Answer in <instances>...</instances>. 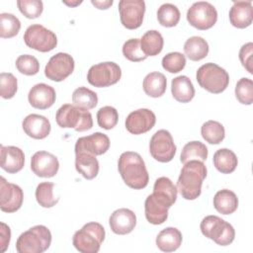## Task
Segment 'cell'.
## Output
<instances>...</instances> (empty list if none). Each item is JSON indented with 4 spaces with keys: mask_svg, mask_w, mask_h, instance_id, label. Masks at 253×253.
Returning a JSON list of instances; mask_svg holds the SVG:
<instances>
[{
    "mask_svg": "<svg viewBox=\"0 0 253 253\" xmlns=\"http://www.w3.org/2000/svg\"><path fill=\"white\" fill-rule=\"evenodd\" d=\"M18 89L17 78L10 72L0 74V95L3 99H11L16 95Z\"/></svg>",
    "mask_w": 253,
    "mask_h": 253,
    "instance_id": "f6af8a7d",
    "label": "cell"
},
{
    "mask_svg": "<svg viewBox=\"0 0 253 253\" xmlns=\"http://www.w3.org/2000/svg\"><path fill=\"white\" fill-rule=\"evenodd\" d=\"M119 13L123 26L128 30H135L142 24L145 2L143 0H121Z\"/></svg>",
    "mask_w": 253,
    "mask_h": 253,
    "instance_id": "7c38bea8",
    "label": "cell"
},
{
    "mask_svg": "<svg viewBox=\"0 0 253 253\" xmlns=\"http://www.w3.org/2000/svg\"><path fill=\"white\" fill-rule=\"evenodd\" d=\"M186 65V57L183 53L173 51L167 53L162 58V67L170 73H178L184 69Z\"/></svg>",
    "mask_w": 253,
    "mask_h": 253,
    "instance_id": "7bdbcfd3",
    "label": "cell"
},
{
    "mask_svg": "<svg viewBox=\"0 0 253 253\" xmlns=\"http://www.w3.org/2000/svg\"><path fill=\"white\" fill-rule=\"evenodd\" d=\"M121 77V67L113 61H105L92 65L87 73L88 82L98 88L112 86L118 83Z\"/></svg>",
    "mask_w": 253,
    "mask_h": 253,
    "instance_id": "9c48e42d",
    "label": "cell"
},
{
    "mask_svg": "<svg viewBox=\"0 0 253 253\" xmlns=\"http://www.w3.org/2000/svg\"><path fill=\"white\" fill-rule=\"evenodd\" d=\"M213 207L221 214H231L238 208V198L234 192L222 189L214 195Z\"/></svg>",
    "mask_w": 253,
    "mask_h": 253,
    "instance_id": "f1b7e54d",
    "label": "cell"
},
{
    "mask_svg": "<svg viewBox=\"0 0 253 253\" xmlns=\"http://www.w3.org/2000/svg\"><path fill=\"white\" fill-rule=\"evenodd\" d=\"M109 224L114 233L119 235L128 234L136 225V215L131 210L122 208L113 211L109 218Z\"/></svg>",
    "mask_w": 253,
    "mask_h": 253,
    "instance_id": "ac0fdd59",
    "label": "cell"
},
{
    "mask_svg": "<svg viewBox=\"0 0 253 253\" xmlns=\"http://www.w3.org/2000/svg\"><path fill=\"white\" fill-rule=\"evenodd\" d=\"M16 68L22 74L32 76L40 71L39 60L31 54H22L16 59Z\"/></svg>",
    "mask_w": 253,
    "mask_h": 253,
    "instance_id": "b9f144b4",
    "label": "cell"
},
{
    "mask_svg": "<svg viewBox=\"0 0 253 253\" xmlns=\"http://www.w3.org/2000/svg\"><path fill=\"white\" fill-rule=\"evenodd\" d=\"M209 150L206 144L201 141H190L186 143L182 149L180 155V161L185 164L190 160H200L205 161L208 158Z\"/></svg>",
    "mask_w": 253,
    "mask_h": 253,
    "instance_id": "d6a6232c",
    "label": "cell"
},
{
    "mask_svg": "<svg viewBox=\"0 0 253 253\" xmlns=\"http://www.w3.org/2000/svg\"><path fill=\"white\" fill-rule=\"evenodd\" d=\"M64 4L68 5V6H76V5H79L82 3V1H76V2H67V1H62Z\"/></svg>",
    "mask_w": 253,
    "mask_h": 253,
    "instance_id": "681fc988",
    "label": "cell"
},
{
    "mask_svg": "<svg viewBox=\"0 0 253 253\" xmlns=\"http://www.w3.org/2000/svg\"><path fill=\"white\" fill-rule=\"evenodd\" d=\"M75 168L85 179L92 180L99 173V161L93 154L78 151L75 152Z\"/></svg>",
    "mask_w": 253,
    "mask_h": 253,
    "instance_id": "cb8c5ba5",
    "label": "cell"
},
{
    "mask_svg": "<svg viewBox=\"0 0 253 253\" xmlns=\"http://www.w3.org/2000/svg\"><path fill=\"white\" fill-rule=\"evenodd\" d=\"M171 93L173 98L180 103H189L195 96V88L186 75H180L171 81Z\"/></svg>",
    "mask_w": 253,
    "mask_h": 253,
    "instance_id": "d4e9b609",
    "label": "cell"
},
{
    "mask_svg": "<svg viewBox=\"0 0 253 253\" xmlns=\"http://www.w3.org/2000/svg\"><path fill=\"white\" fill-rule=\"evenodd\" d=\"M230 24L238 29H245L252 24L253 7L251 1H233L229 10Z\"/></svg>",
    "mask_w": 253,
    "mask_h": 253,
    "instance_id": "44dd1931",
    "label": "cell"
},
{
    "mask_svg": "<svg viewBox=\"0 0 253 253\" xmlns=\"http://www.w3.org/2000/svg\"><path fill=\"white\" fill-rule=\"evenodd\" d=\"M204 236L213 240L217 245L227 246L235 237L233 226L217 215H207L200 224Z\"/></svg>",
    "mask_w": 253,
    "mask_h": 253,
    "instance_id": "52a82bcc",
    "label": "cell"
},
{
    "mask_svg": "<svg viewBox=\"0 0 253 253\" xmlns=\"http://www.w3.org/2000/svg\"><path fill=\"white\" fill-rule=\"evenodd\" d=\"M199 85L212 94L223 92L229 83V75L219 65L208 62L203 64L196 74Z\"/></svg>",
    "mask_w": 253,
    "mask_h": 253,
    "instance_id": "8992f818",
    "label": "cell"
},
{
    "mask_svg": "<svg viewBox=\"0 0 253 253\" xmlns=\"http://www.w3.org/2000/svg\"><path fill=\"white\" fill-rule=\"evenodd\" d=\"M23 129L25 133L35 139H43L45 138L51 129L49 121L38 114L28 115L22 123Z\"/></svg>",
    "mask_w": 253,
    "mask_h": 253,
    "instance_id": "ffe728a7",
    "label": "cell"
},
{
    "mask_svg": "<svg viewBox=\"0 0 253 253\" xmlns=\"http://www.w3.org/2000/svg\"><path fill=\"white\" fill-rule=\"evenodd\" d=\"M10 239H11L10 227L6 223L1 222V228H0V252L1 253L7 250L10 243Z\"/></svg>",
    "mask_w": 253,
    "mask_h": 253,
    "instance_id": "7dc6e473",
    "label": "cell"
},
{
    "mask_svg": "<svg viewBox=\"0 0 253 253\" xmlns=\"http://www.w3.org/2000/svg\"><path fill=\"white\" fill-rule=\"evenodd\" d=\"M142 87L144 93L152 98L161 97L167 87V79L165 75L161 72H150L148 73L142 82Z\"/></svg>",
    "mask_w": 253,
    "mask_h": 253,
    "instance_id": "83f0119b",
    "label": "cell"
},
{
    "mask_svg": "<svg viewBox=\"0 0 253 253\" xmlns=\"http://www.w3.org/2000/svg\"><path fill=\"white\" fill-rule=\"evenodd\" d=\"M25 164L24 151L13 145H1V168L10 174L21 171Z\"/></svg>",
    "mask_w": 253,
    "mask_h": 253,
    "instance_id": "7402d4cb",
    "label": "cell"
},
{
    "mask_svg": "<svg viewBox=\"0 0 253 253\" xmlns=\"http://www.w3.org/2000/svg\"><path fill=\"white\" fill-rule=\"evenodd\" d=\"M105 228L99 222H88L72 238L73 246L81 253H97L105 239Z\"/></svg>",
    "mask_w": 253,
    "mask_h": 253,
    "instance_id": "277c9868",
    "label": "cell"
},
{
    "mask_svg": "<svg viewBox=\"0 0 253 253\" xmlns=\"http://www.w3.org/2000/svg\"><path fill=\"white\" fill-rule=\"evenodd\" d=\"M118 169L122 179L129 188L140 190L148 185L149 175L142 157L137 152L122 153L118 161Z\"/></svg>",
    "mask_w": 253,
    "mask_h": 253,
    "instance_id": "6da1fadb",
    "label": "cell"
},
{
    "mask_svg": "<svg viewBox=\"0 0 253 253\" xmlns=\"http://www.w3.org/2000/svg\"><path fill=\"white\" fill-rule=\"evenodd\" d=\"M56 99L55 90L53 87L45 84L39 83L31 88L28 94V100L32 107L40 110L50 108Z\"/></svg>",
    "mask_w": 253,
    "mask_h": 253,
    "instance_id": "d6986e66",
    "label": "cell"
},
{
    "mask_svg": "<svg viewBox=\"0 0 253 253\" xmlns=\"http://www.w3.org/2000/svg\"><path fill=\"white\" fill-rule=\"evenodd\" d=\"M72 103L82 110L89 111L97 106L98 96L97 93L87 87H78L72 93Z\"/></svg>",
    "mask_w": 253,
    "mask_h": 253,
    "instance_id": "836d02e7",
    "label": "cell"
},
{
    "mask_svg": "<svg viewBox=\"0 0 253 253\" xmlns=\"http://www.w3.org/2000/svg\"><path fill=\"white\" fill-rule=\"evenodd\" d=\"M151 195L169 209L177 200L178 189L169 178L159 177L154 183L153 193Z\"/></svg>",
    "mask_w": 253,
    "mask_h": 253,
    "instance_id": "603a6c76",
    "label": "cell"
},
{
    "mask_svg": "<svg viewBox=\"0 0 253 253\" xmlns=\"http://www.w3.org/2000/svg\"><path fill=\"white\" fill-rule=\"evenodd\" d=\"M110 148V138L103 132H94L79 137L75 143V152L85 151L95 156L106 153Z\"/></svg>",
    "mask_w": 253,
    "mask_h": 253,
    "instance_id": "e0dca14e",
    "label": "cell"
},
{
    "mask_svg": "<svg viewBox=\"0 0 253 253\" xmlns=\"http://www.w3.org/2000/svg\"><path fill=\"white\" fill-rule=\"evenodd\" d=\"M54 184L51 182H42L36 189V200L42 208H52L58 203V198L53 195Z\"/></svg>",
    "mask_w": 253,
    "mask_h": 253,
    "instance_id": "8d00e7d4",
    "label": "cell"
},
{
    "mask_svg": "<svg viewBox=\"0 0 253 253\" xmlns=\"http://www.w3.org/2000/svg\"><path fill=\"white\" fill-rule=\"evenodd\" d=\"M252 51H253V43L247 42L240 47L239 50V59L243 65V67L250 73L253 74L252 70Z\"/></svg>",
    "mask_w": 253,
    "mask_h": 253,
    "instance_id": "bcb514c9",
    "label": "cell"
},
{
    "mask_svg": "<svg viewBox=\"0 0 253 253\" xmlns=\"http://www.w3.org/2000/svg\"><path fill=\"white\" fill-rule=\"evenodd\" d=\"M91 3L97 7L100 10H106L108 8H110L113 5V0H104V1H100V0H91Z\"/></svg>",
    "mask_w": 253,
    "mask_h": 253,
    "instance_id": "c3c4849f",
    "label": "cell"
},
{
    "mask_svg": "<svg viewBox=\"0 0 253 253\" xmlns=\"http://www.w3.org/2000/svg\"><path fill=\"white\" fill-rule=\"evenodd\" d=\"M24 42L30 48L41 52L50 51L57 45L56 35L40 24H34L27 28Z\"/></svg>",
    "mask_w": 253,
    "mask_h": 253,
    "instance_id": "ba28073f",
    "label": "cell"
},
{
    "mask_svg": "<svg viewBox=\"0 0 253 253\" xmlns=\"http://www.w3.org/2000/svg\"><path fill=\"white\" fill-rule=\"evenodd\" d=\"M180 11L174 4L164 3L157 10V20L159 24L166 28L175 27L180 21Z\"/></svg>",
    "mask_w": 253,
    "mask_h": 253,
    "instance_id": "d590c367",
    "label": "cell"
},
{
    "mask_svg": "<svg viewBox=\"0 0 253 253\" xmlns=\"http://www.w3.org/2000/svg\"><path fill=\"white\" fill-rule=\"evenodd\" d=\"M17 6L20 12L28 19H36L43 11V3L41 0H18Z\"/></svg>",
    "mask_w": 253,
    "mask_h": 253,
    "instance_id": "ee69618b",
    "label": "cell"
},
{
    "mask_svg": "<svg viewBox=\"0 0 253 253\" xmlns=\"http://www.w3.org/2000/svg\"><path fill=\"white\" fill-rule=\"evenodd\" d=\"M51 244V232L44 225H35L20 234L16 242L19 253H42Z\"/></svg>",
    "mask_w": 253,
    "mask_h": 253,
    "instance_id": "3957f363",
    "label": "cell"
},
{
    "mask_svg": "<svg viewBox=\"0 0 253 253\" xmlns=\"http://www.w3.org/2000/svg\"><path fill=\"white\" fill-rule=\"evenodd\" d=\"M182 233L176 227H166L156 236V246L163 252L176 251L182 243Z\"/></svg>",
    "mask_w": 253,
    "mask_h": 253,
    "instance_id": "484cf974",
    "label": "cell"
},
{
    "mask_svg": "<svg viewBox=\"0 0 253 253\" xmlns=\"http://www.w3.org/2000/svg\"><path fill=\"white\" fill-rule=\"evenodd\" d=\"M213 165L222 174L232 173L238 164L235 153L228 148H220L213 154Z\"/></svg>",
    "mask_w": 253,
    "mask_h": 253,
    "instance_id": "4dcf8cb0",
    "label": "cell"
},
{
    "mask_svg": "<svg viewBox=\"0 0 253 253\" xmlns=\"http://www.w3.org/2000/svg\"><path fill=\"white\" fill-rule=\"evenodd\" d=\"M176 145L171 133L166 129L157 130L149 142V152L151 156L162 163L170 162L176 154Z\"/></svg>",
    "mask_w": 253,
    "mask_h": 253,
    "instance_id": "8fae6325",
    "label": "cell"
},
{
    "mask_svg": "<svg viewBox=\"0 0 253 253\" xmlns=\"http://www.w3.org/2000/svg\"><path fill=\"white\" fill-rule=\"evenodd\" d=\"M206 177L207 167L203 161L190 160L186 162L177 181V189L182 198L193 201L200 197Z\"/></svg>",
    "mask_w": 253,
    "mask_h": 253,
    "instance_id": "7a4b0ae2",
    "label": "cell"
},
{
    "mask_svg": "<svg viewBox=\"0 0 253 253\" xmlns=\"http://www.w3.org/2000/svg\"><path fill=\"white\" fill-rule=\"evenodd\" d=\"M24 193L21 187L0 178V209L2 211L15 212L22 207Z\"/></svg>",
    "mask_w": 253,
    "mask_h": 253,
    "instance_id": "5bb4252c",
    "label": "cell"
},
{
    "mask_svg": "<svg viewBox=\"0 0 253 253\" xmlns=\"http://www.w3.org/2000/svg\"><path fill=\"white\" fill-rule=\"evenodd\" d=\"M156 123L155 114L149 109H138L126 119V128L131 134H142L149 131Z\"/></svg>",
    "mask_w": 253,
    "mask_h": 253,
    "instance_id": "9a60e30c",
    "label": "cell"
},
{
    "mask_svg": "<svg viewBox=\"0 0 253 253\" xmlns=\"http://www.w3.org/2000/svg\"><path fill=\"white\" fill-rule=\"evenodd\" d=\"M119 121V113L112 106H105L97 112V123L104 129H112Z\"/></svg>",
    "mask_w": 253,
    "mask_h": 253,
    "instance_id": "f35d334b",
    "label": "cell"
},
{
    "mask_svg": "<svg viewBox=\"0 0 253 253\" xmlns=\"http://www.w3.org/2000/svg\"><path fill=\"white\" fill-rule=\"evenodd\" d=\"M31 169L38 177L51 178L59 169V162L55 155L47 151H37L31 158Z\"/></svg>",
    "mask_w": 253,
    "mask_h": 253,
    "instance_id": "2e32d148",
    "label": "cell"
},
{
    "mask_svg": "<svg viewBox=\"0 0 253 253\" xmlns=\"http://www.w3.org/2000/svg\"><path fill=\"white\" fill-rule=\"evenodd\" d=\"M209 43L202 37L194 36L189 38L184 43V52L190 60L199 61L204 59L209 53Z\"/></svg>",
    "mask_w": 253,
    "mask_h": 253,
    "instance_id": "f546056e",
    "label": "cell"
},
{
    "mask_svg": "<svg viewBox=\"0 0 253 253\" xmlns=\"http://www.w3.org/2000/svg\"><path fill=\"white\" fill-rule=\"evenodd\" d=\"M235 97L239 103L251 105L253 103V81L246 77L239 79L235 86Z\"/></svg>",
    "mask_w": 253,
    "mask_h": 253,
    "instance_id": "ab89813d",
    "label": "cell"
},
{
    "mask_svg": "<svg viewBox=\"0 0 253 253\" xmlns=\"http://www.w3.org/2000/svg\"><path fill=\"white\" fill-rule=\"evenodd\" d=\"M164 40L156 30L147 31L140 39V47L146 56H155L163 49Z\"/></svg>",
    "mask_w": 253,
    "mask_h": 253,
    "instance_id": "1f68e13d",
    "label": "cell"
},
{
    "mask_svg": "<svg viewBox=\"0 0 253 253\" xmlns=\"http://www.w3.org/2000/svg\"><path fill=\"white\" fill-rule=\"evenodd\" d=\"M73 57L65 52H58L52 55L44 67V75L55 82L66 79L74 70Z\"/></svg>",
    "mask_w": 253,
    "mask_h": 253,
    "instance_id": "4fadbf2b",
    "label": "cell"
},
{
    "mask_svg": "<svg viewBox=\"0 0 253 253\" xmlns=\"http://www.w3.org/2000/svg\"><path fill=\"white\" fill-rule=\"evenodd\" d=\"M144 212L147 221L151 224H162L168 218V208L149 195L144 202Z\"/></svg>",
    "mask_w": 253,
    "mask_h": 253,
    "instance_id": "4316f807",
    "label": "cell"
},
{
    "mask_svg": "<svg viewBox=\"0 0 253 253\" xmlns=\"http://www.w3.org/2000/svg\"><path fill=\"white\" fill-rule=\"evenodd\" d=\"M21 29L20 20L11 13L0 14V37L2 39H11L18 35Z\"/></svg>",
    "mask_w": 253,
    "mask_h": 253,
    "instance_id": "74e56055",
    "label": "cell"
},
{
    "mask_svg": "<svg viewBox=\"0 0 253 253\" xmlns=\"http://www.w3.org/2000/svg\"><path fill=\"white\" fill-rule=\"evenodd\" d=\"M122 50L124 56L132 62H139L146 59L147 57L141 50L139 39L127 40L126 42H125Z\"/></svg>",
    "mask_w": 253,
    "mask_h": 253,
    "instance_id": "60d3db41",
    "label": "cell"
},
{
    "mask_svg": "<svg viewBox=\"0 0 253 253\" xmlns=\"http://www.w3.org/2000/svg\"><path fill=\"white\" fill-rule=\"evenodd\" d=\"M187 21L198 30H209L217 21V11L210 2H195L187 11Z\"/></svg>",
    "mask_w": 253,
    "mask_h": 253,
    "instance_id": "30bf717a",
    "label": "cell"
},
{
    "mask_svg": "<svg viewBox=\"0 0 253 253\" xmlns=\"http://www.w3.org/2000/svg\"><path fill=\"white\" fill-rule=\"evenodd\" d=\"M203 138L210 144H219L225 137L224 126L216 121H208L201 127Z\"/></svg>",
    "mask_w": 253,
    "mask_h": 253,
    "instance_id": "e575fe53",
    "label": "cell"
},
{
    "mask_svg": "<svg viewBox=\"0 0 253 253\" xmlns=\"http://www.w3.org/2000/svg\"><path fill=\"white\" fill-rule=\"evenodd\" d=\"M56 124L62 128H74L76 131H85L93 126L92 115L71 104L62 105L55 114Z\"/></svg>",
    "mask_w": 253,
    "mask_h": 253,
    "instance_id": "5b68a950",
    "label": "cell"
}]
</instances>
